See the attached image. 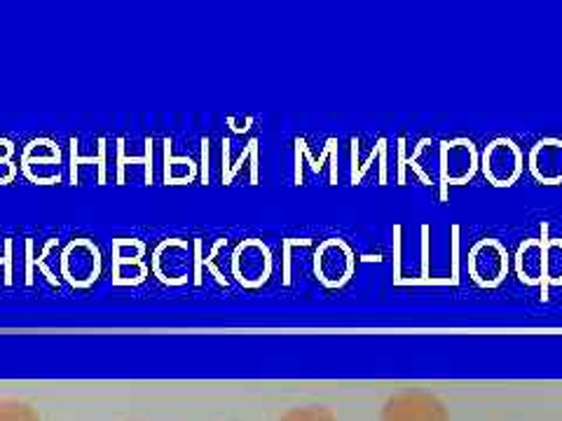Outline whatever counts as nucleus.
<instances>
[{"label": "nucleus", "instance_id": "f257e3e1", "mask_svg": "<svg viewBox=\"0 0 562 421\" xmlns=\"http://www.w3.org/2000/svg\"><path fill=\"white\" fill-rule=\"evenodd\" d=\"M380 421H450V412L441 398L431 394L406 391L384 402Z\"/></svg>", "mask_w": 562, "mask_h": 421}, {"label": "nucleus", "instance_id": "f03ea898", "mask_svg": "<svg viewBox=\"0 0 562 421\" xmlns=\"http://www.w3.org/2000/svg\"><path fill=\"white\" fill-rule=\"evenodd\" d=\"M485 179L495 187H512L522 175V152L512 138H495L481 160Z\"/></svg>", "mask_w": 562, "mask_h": 421}, {"label": "nucleus", "instance_id": "7ed1b4c3", "mask_svg": "<svg viewBox=\"0 0 562 421\" xmlns=\"http://www.w3.org/2000/svg\"><path fill=\"white\" fill-rule=\"evenodd\" d=\"M469 274L481 288H497L508 274V253L497 239H481L469 251Z\"/></svg>", "mask_w": 562, "mask_h": 421}, {"label": "nucleus", "instance_id": "20e7f679", "mask_svg": "<svg viewBox=\"0 0 562 421\" xmlns=\"http://www.w3.org/2000/svg\"><path fill=\"white\" fill-rule=\"evenodd\" d=\"M357 260L349 246L340 239H328L314 255V272L328 288H340L355 274Z\"/></svg>", "mask_w": 562, "mask_h": 421}, {"label": "nucleus", "instance_id": "39448f33", "mask_svg": "<svg viewBox=\"0 0 562 421\" xmlns=\"http://www.w3.org/2000/svg\"><path fill=\"white\" fill-rule=\"evenodd\" d=\"M481 167V157L473 140L469 138H452L446 140L441 148V173L443 181L450 185H464Z\"/></svg>", "mask_w": 562, "mask_h": 421}, {"label": "nucleus", "instance_id": "423d86ee", "mask_svg": "<svg viewBox=\"0 0 562 421\" xmlns=\"http://www.w3.org/2000/svg\"><path fill=\"white\" fill-rule=\"evenodd\" d=\"M233 272L239 284L249 288H258L266 284L272 272V255L268 251V246L258 239L239 243V249L233 258Z\"/></svg>", "mask_w": 562, "mask_h": 421}, {"label": "nucleus", "instance_id": "0eeeda50", "mask_svg": "<svg viewBox=\"0 0 562 421\" xmlns=\"http://www.w3.org/2000/svg\"><path fill=\"white\" fill-rule=\"evenodd\" d=\"M530 173L541 185L562 183V140L560 138H541L532 146L530 160H527Z\"/></svg>", "mask_w": 562, "mask_h": 421}, {"label": "nucleus", "instance_id": "6e6552de", "mask_svg": "<svg viewBox=\"0 0 562 421\" xmlns=\"http://www.w3.org/2000/svg\"><path fill=\"white\" fill-rule=\"evenodd\" d=\"M516 274L525 286H539L543 281V243L527 239L518 246Z\"/></svg>", "mask_w": 562, "mask_h": 421}, {"label": "nucleus", "instance_id": "1a4fd4ad", "mask_svg": "<svg viewBox=\"0 0 562 421\" xmlns=\"http://www.w3.org/2000/svg\"><path fill=\"white\" fill-rule=\"evenodd\" d=\"M543 278L551 286H562V239H551L543 246Z\"/></svg>", "mask_w": 562, "mask_h": 421}, {"label": "nucleus", "instance_id": "9d476101", "mask_svg": "<svg viewBox=\"0 0 562 421\" xmlns=\"http://www.w3.org/2000/svg\"><path fill=\"white\" fill-rule=\"evenodd\" d=\"M0 421H41V414L26 402L3 400L0 402Z\"/></svg>", "mask_w": 562, "mask_h": 421}, {"label": "nucleus", "instance_id": "9b49d317", "mask_svg": "<svg viewBox=\"0 0 562 421\" xmlns=\"http://www.w3.org/2000/svg\"><path fill=\"white\" fill-rule=\"evenodd\" d=\"M279 421H338V417L328 408L310 406V408H291L289 412L281 414Z\"/></svg>", "mask_w": 562, "mask_h": 421}]
</instances>
